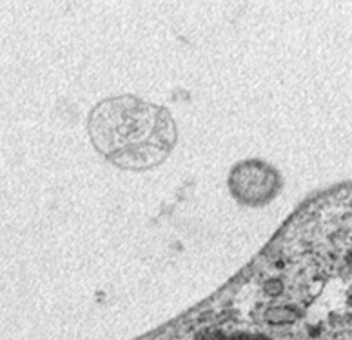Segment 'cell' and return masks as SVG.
I'll list each match as a JSON object with an SVG mask.
<instances>
[{"instance_id":"6da1fadb","label":"cell","mask_w":352,"mask_h":340,"mask_svg":"<svg viewBox=\"0 0 352 340\" xmlns=\"http://www.w3.org/2000/svg\"><path fill=\"white\" fill-rule=\"evenodd\" d=\"M300 317L296 310H292V308H272V310L267 311V322L269 324H289V322H294V320Z\"/></svg>"},{"instance_id":"7a4b0ae2","label":"cell","mask_w":352,"mask_h":340,"mask_svg":"<svg viewBox=\"0 0 352 340\" xmlns=\"http://www.w3.org/2000/svg\"><path fill=\"white\" fill-rule=\"evenodd\" d=\"M231 340H267L265 337H249V335H242V337H234Z\"/></svg>"},{"instance_id":"3957f363","label":"cell","mask_w":352,"mask_h":340,"mask_svg":"<svg viewBox=\"0 0 352 340\" xmlns=\"http://www.w3.org/2000/svg\"><path fill=\"white\" fill-rule=\"evenodd\" d=\"M351 260H352V255H351Z\"/></svg>"}]
</instances>
